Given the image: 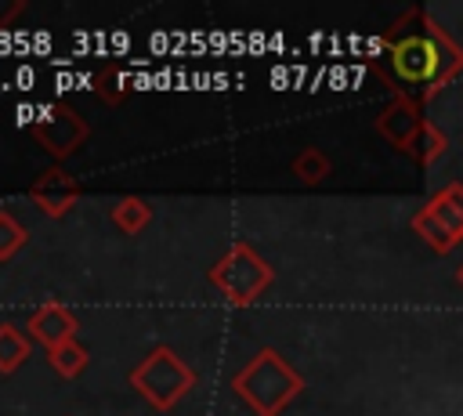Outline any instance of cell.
I'll return each instance as SVG.
<instances>
[{"label": "cell", "instance_id": "6da1fadb", "mask_svg": "<svg viewBox=\"0 0 463 416\" xmlns=\"http://www.w3.org/2000/svg\"><path fill=\"white\" fill-rule=\"evenodd\" d=\"M235 391L250 402V409L257 416H275L297 391H300V376L275 355V351H260L239 376H235Z\"/></svg>", "mask_w": 463, "mask_h": 416}, {"label": "cell", "instance_id": "7a4b0ae2", "mask_svg": "<svg viewBox=\"0 0 463 416\" xmlns=\"http://www.w3.org/2000/svg\"><path fill=\"white\" fill-rule=\"evenodd\" d=\"M130 383H134V391H137L148 405L170 409V405L192 387V369H188L174 351L156 347V351L134 369Z\"/></svg>", "mask_w": 463, "mask_h": 416}, {"label": "cell", "instance_id": "3957f363", "mask_svg": "<svg viewBox=\"0 0 463 416\" xmlns=\"http://www.w3.org/2000/svg\"><path fill=\"white\" fill-rule=\"evenodd\" d=\"M210 279H213V286H217L232 304H250V300H257V297L268 289L271 268H268L250 246H232V250L217 260V268L210 271Z\"/></svg>", "mask_w": 463, "mask_h": 416}, {"label": "cell", "instance_id": "277c9868", "mask_svg": "<svg viewBox=\"0 0 463 416\" xmlns=\"http://www.w3.org/2000/svg\"><path fill=\"white\" fill-rule=\"evenodd\" d=\"M33 134H36V141H40V145H43L51 156H58V159H61V156L76 152V148L87 141V123L80 119V112H76L72 105L58 101L51 116L36 119Z\"/></svg>", "mask_w": 463, "mask_h": 416}, {"label": "cell", "instance_id": "5b68a950", "mask_svg": "<svg viewBox=\"0 0 463 416\" xmlns=\"http://www.w3.org/2000/svg\"><path fill=\"white\" fill-rule=\"evenodd\" d=\"M394 69L409 83H423L438 72V47L427 36H409L394 47Z\"/></svg>", "mask_w": 463, "mask_h": 416}, {"label": "cell", "instance_id": "8992f818", "mask_svg": "<svg viewBox=\"0 0 463 416\" xmlns=\"http://www.w3.org/2000/svg\"><path fill=\"white\" fill-rule=\"evenodd\" d=\"M29 333H33L40 344H47V351H51V347L72 340V333H76V318H72V311L61 307V304H43V307L33 311V318H29Z\"/></svg>", "mask_w": 463, "mask_h": 416}, {"label": "cell", "instance_id": "52a82bcc", "mask_svg": "<svg viewBox=\"0 0 463 416\" xmlns=\"http://www.w3.org/2000/svg\"><path fill=\"white\" fill-rule=\"evenodd\" d=\"M33 199H36L40 210L51 213V217L65 213V210L76 203V181H72V174H65V170H47V174L33 184Z\"/></svg>", "mask_w": 463, "mask_h": 416}, {"label": "cell", "instance_id": "ba28073f", "mask_svg": "<svg viewBox=\"0 0 463 416\" xmlns=\"http://www.w3.org/2000/svg\"><path fill=\"white\" fill-rule=\"evenodd\" d=\"M47 362H51V369H54L58 376L72 380V376H80V369L87 365V347L76 344V340H65V344H58V347L47 351Z\"/></svg>", "mask_w": 463, "mask_h": 416}, {"label": "cell", "instance_id": "9c48e42d", "mask_svg": "<svg viewBox=\"0 0 463 416\" xmlns=\"http://www.w3.org/2000/svg\"><path fill=\"white\" fill-rule=\"evenodd\" d=\"M29 355V340L14 326H0V373H14Z\"/></svg>", "mask_w": 463, "mask_h": 416}, {"label": "cell", "instance_id": "30bf717a", "mask_svg": "<svg viewBox=\"0 0 463 416\" xmlns=\"http://www.w3.org/2000/svg\"><path fill=\"white\" fill-rule=\"evenodd\" d=\"M148 217H152V210H148L141 199H123V203H116V210H112L116 228L127 232V235H137V232L148 224Z\"/></svg>", "mask_w": 463, "mask_h": 416}, {"label": "cell", "instance_id": "8fae6325", "mask_svg": "<svg viewBox=\"0 0 463 416\" xmlns=\"http://www.w3.org/2000/svg\"><path fill=\"white\" fill-rule=\"evenodd\" d=\"M22 246H25V228H22L11 213H4V210H0V260L14 257Z\"/></svg>", "mask_w": 463, "mask_h": 416}, {"label": "cell", "instance_id": "7c38bea8", "mask_svg": "<svg viewBox=\"0 0 463 416\" xmlns=\"http://www.w3.org/2000/svg\"><path fill=\"white\" fill-rule=\"evenodd\" d=\"M94 83H98V94H101L105 101H119V98H123V87H130L134 76H130V72H119V69L109 65L101 76H94Z\"/></svg>", "mask_w": 463, "mask_h": 416}, {"label": "cell", "instance_id": "4fadbf2b", "mask_svg": "<svg viewBox=\"0 0 463 416\" xmlns=\"http://www.w3.org/2000/svg\"><path fill=\"white\" fill-rule=\"evenodd\" d=\"M293 174H300L304 181H318V177H326V174H329V163H326V156H322V152L307 148V152H300V156H297Z\"/></svg>", "mask_w": 463, "mask_h": 416}, {"label": "cell", "instance_id": "5bb4252c", "mask_svg": "<svg viewBox=\"0 0 463 416\" xmlns=\"http://www.w3.org/2000/svg\"><path fill=\"white\" fill-rule=\"evenodd\" d=\"M36 119H40V109L33 101H22L14 109V127H36Z\"/></svg>", "mask_w": 463, "mask_h": 416}, {"label": "cell", "instance_id": "9a60e30c", "mask_svg": "<svg viewBox=\"0 0 463 416\" xmlns=\"http://www.w3.org/2000/svg\"><path fill=\"white\" fill-rule=\"evenodd\" d=\"M22 11V0H0V29H7V22Z\"/></svg>", "mask_w": 463, "mask_h": 416}, {"label": "cell", "instance_id": "2e32d148", "mask_svg": "<svg viewBox=\"0 0 463 416\" xmlns=\"http://www.w3.org/2000/svg\"><path fill=\"white\" fill-rule=\"evenodd\" d=\"M14 83H18L22 90H33V83H36V72H33L29 65H18V72H14Z\"/></svg>", "mask_w": 463, "mask_h": 416}, {"label": "cell", "instance_id": "e0dca14e", "mask_svg": "<svg viewBox=\"0 0 463 416\" xmlns=\"http://www.w3.org/2000/svg\"><path fill=\"white\" fill-rule=\"evenodd\" d=\"M109 43H112V51H116V54H127V47H130V36H127L123 29H116V33L109 36Z\"/></svg>", "mask_w": 463, "mask_h": 416}, {"label": "cell", "instance_id": "ac0fdd59", "mask_svg": "<svg viewBox=\"0 0 463 416\" xmlns=\"http://www.w3.org/2000/svg\"><path fill=\"white\" fill-rule=\"evenodd\" d=\"M76 87V76L69 72V69H61L58 76H54V90H72Z\"/></svg>", "mask_w": 463, "mask_h": 416}, {"label": "cell", "instance_id": "d6986e66", "mask_svg": "<svg viewBox=\"0 0 463 416\" xmlns=\"http://www.w3.org/2000/svg\"><path fill=\"white\" fill-rule=\"evenodd\" d=\"M29 51L47 54V51H51V36H47V33H36V36H33V43H29Z\"/></svg>", "mask_w": 463, "mask_h": 416}, {"label": "cell", "instance_id": "ffe728a7", "mask_svg": "<svg viewBox=\"0 0 463 416\" xmlns=\"http://www.w3.org/2000/svg\"><path fill=\"white\" fill-rule=\"evenodd\" d=\"M148 43H152V51H166V47H170V43H174V40H170V36H166V33H156V36H152V40H148Z\"/></svg>", "mask_w": 463, "mask_h": 416}, {"label": "cell", "instance_id": "44dd1931", "mask_svg": "<svg viewBox=\"0 0 463 416\" xmlns=\"http://www.w3.org/2000/svg\"><path fill=\"white\" fill-rule=\"evenodd\" d=\"M134 87H137V90H148V87H156V76H148V72H137V76H134Z\"/></svg>", "mask_w": 463, "mask_h": 416}, {"label": "cell", "instance_id": "7402d4cb", "mask_svg": "<svg viewBox=\"0 0 463 416\" xmlns=\"http://www.w3.org/2000/svg\"><path fill=\"white\" fill-rule=\"evenodd\" d=\"M11 47H14V36H11V29H0V54H11Z\"/></svg>", "mask_w": 463, "mask_h": 416}, {"label": "cell", "instance_id": "603a6c76", "mask_svg": "<svg viewBox=\"0 0 463 416\" xmlns=\"http://www.w3.org/2000/svg\"><path fill=\"white\" fill-rule=\"evenodd\" d=\"M90 83H94L90 72H76V87H90Z\"/></svg>", "mask_w": 463, "mask_h": 416}, {"label": "cell", "instance_id": "cb8c5ba5", "mask_svg": "<svg viewBox=\"0 0 463 416\" xmlns=\"http://www.w3.org/2000/svg\"><path fill=\"white\" fill-rule=\"evenodd\" d=\"M459 279H463V271H459Z\"/></svg>", "mask_w": 463, "mask_h": 416}]
</instances>
